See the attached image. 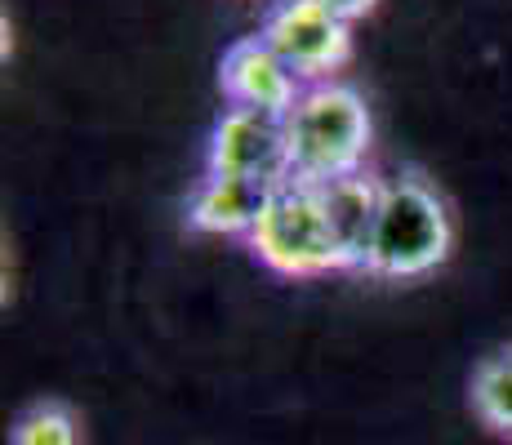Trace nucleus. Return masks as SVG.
Here are the masks:
<instances>
[{
    "label": "nucleus",
    "instance_id": "1",
    "mask_svg": "<svg viewBox=\"0 0 512 445\" xmlns=\"http://www.w3.org/2000/svg\"><path fill=\"white\" fill-rule=\"evenodd\" d=\"M370 107L352 85L321 81L303 85L299 103L285 116V152L290 178L299 183H334L366 170L370 152Z\"/></svg>",
    "mask_w": 512,
    "mask_h": 445
},
{
    "label": "nucleus",
    "instance_id": "2",
    "mask_svg": "<svg viewBox=\"0 0 512 445\" xmlns=\"http://www.w3.org/2000/svg\"><path fill=\"white\" fill-rule=\"evenodd\" d=\"M455 227L441 192L419 170H401L397 178H383V201L374 236L361 272L383 276V281H410L428 276L446 263Z\"/></svg>",
    "mask_w": 512,
    "mask_h": 445
},
{
    "label": "nucleus",
    "instance_id": "3",
    "mask_svg": "<svg viewBox=\"0 0 512 445\" xmlns=\"http://www.w3.org/2000/svg\"><path fill=\"white\" fill-rule=\"evenodd\" d=\"M250 254L268 272L277 276H326V272H357L352 259L343 254V245L334 241L321 196L312 183L285 178L272 187L268 210L254 223V232L245 236Z\"/></svg>",
    "mask_w": 512,
    "mask_h": 445
},
{
    "label": "nucleus",
    "instance_id": "4",
    "mask_svg": "<svg viewBox=\"0 0 512 445\" xmlns=\"http://www.w3.org/2000/svg\"><path fill=\"white\" fill-rule=\"evenodd\" d=\"M259 36L303 85L334 81V72L352 58V23L326 0H277L263 14Z\"/></svg>",
    "mask_w": 512,
    "mask_h": 445
},
{
    "label": "nucleus",
    "instance_id": "5",
    "mask_svg": "<svg viewBox=\"0 0 512 445\" xmlns=\"http://www.w3.org/2000/svg\"><path fill=\"white\" fill-rule=\"evenodd\" d=\"M205 174L250 178V183L277 187L290 178V152H285V116L232 107L214 121L210 147H205Z\"/></svg>",
    "mask_w": 512,
    "mask_h": 445
},
{
    "label": "nucleus",
    "instance_id": "6",
    "mask_svg": "<svg viewBox=\"0 0 512 445\" xmlns=\"http://www.w3.org/2000/svg\"><path fill=\"white\" fill-rule=\"evenodd\" d=\"M219 89L232 107L290 116V107L303 94V81L281 63L277 49L263 41V36H241L219 58Z\"/></svg>",
    "mask_w": 512,
    "mask_h": 445
},
{
    "label": "nucleus",
    "instance_id": "7",
    "mask_svg": "<svg viewBox=\"0 0 512 445\" xmlns=\"http://www.w3.org/2000/svg\"><path fill=\"white\" fill-rule=\"evenodd\" d=\"M268 196V183L205 174L201 187L192 192V205H187V227L205 236H250L268 210Z\"/></svg>",
    "mask_w": 512,
    "mask_h": 445
},
{
    "label": "nucleus",
    "instance_id": "8",
    "mask_svg": "<svg viewBox=\"0 0 512 445\" xmlns=\"http://www.w3.org/2000/svg\"><path fill=\"white\" fill-rule=\"evenodd\" d=\"M321 196V210L334 232V241L343 245V254L352 259V267L361 272L374 236V219H379V201H383V178H374L370 170H357L334 183H312Z\"/></svg>",
    "mask_w": 512,
    "mask_h": 445
},
{
    "label": "nucleus",
    "instance_id": "9",
    "mask_svg": "<svg viewBox=\"0 0 512 445\" xmlns=\"http://www.w3.org/2000/svg\"><path fill=\"white\" fill-rule=\"evenodd\" d=\"M468 405L490 437L512 441V343L481 356L468 379Z\"/></svg>",
    "mask_w": 512,
    "mask_h": 445
},
{
    "label": "nucleus",
    "instance_id": "10",
    "mask_svg": "<svg viewBox=\"0 0 512 445\" xmlns=\"http://www.w3.org/2000/svg\"><path fill=\"white\" fill-rule=\"evenodd\" d=\"M9 445H81V419L63 401H36L9 428Z\"/></svg>",
    "mask_w": 512,
    "mask_h": 445
},
{
    "label": "nucleus",
    "instance_id": "11",
    "mask_svg": "<svg viewBox=\"0 0 512 445\" xmlns=\"http://www.w3.org/2000/svg\"><path fill=\"white\" fill-rule=\"evenodd\" d=\"M326 5H330L339 18H348V23H357V18H366L370 9H374V0H326Z\"/></svg>",
    "mask_w": 512,
    "mask_h": 445
}]
</instances>
